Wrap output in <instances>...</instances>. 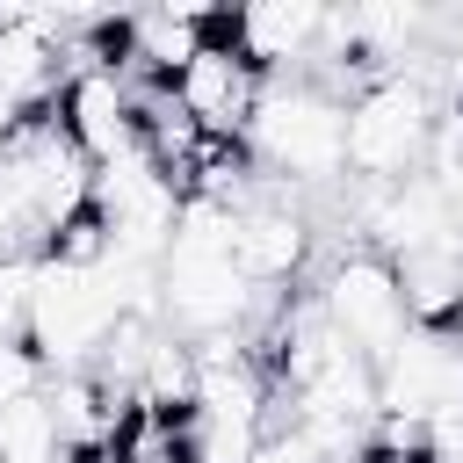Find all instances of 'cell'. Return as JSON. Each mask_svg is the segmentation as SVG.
<instances>
[{"mask_svg": "<svg viewBox=\"0 0 463 463\" xmlns=\"http://www.w3.org/2000/svg\"><path fill=\"white\" fill-rule=\"evenodd\" d=\"M174 94H181V109L195 116L203 137H232V145H246V123H253V109H260V94H268V72L246 65L239 43L217 29L210 51L174 80Z\"/></svg>", "mask_w": 463, "mask_h": 463, "instance_id": "cell-8", "label": "cell"}, {"mask_svg": "<svg viewBox=\"0 0 463 463\" xmlns=\"http://www.w3.org/2000/svg\"><path fill=\"white\" fill-rule=\"evenodd\" d=\"M253 463H326V449L304 434V427H275L268 441H260V456Z\"/></svg>", "mask_w": 463, "mask_h": 463, "instance_id": "cell-12", "label": "cell"}, {"mask_svg": "<svg viewBox=\"0 0 463 463\" xmlns=\"http://www.w3.org/2000/svg\"><path fill=\"white\" fill-rule=\"evenodd\" d=\"M123 311L101 289V268H65V260H36V289H29V347L43 354L51 376L94 369L101 347L116 340Z\"/></svg>", "mask_w": 463, "mask_h": 463, "instance_id": "cell-3", "label": "cell"}, {"mask_svg": "<svg viewBox=\"0 0 463 463\" xmlns=\"http://www.w3.org/2000/svg\"><path fill=\"white\" fill-rule=\"evenodd\" d=\"M441 116V80L427 72H383L347 101V181L391 188L427 166V137Z\"/></svg>", "mask_w": 463, "mask_h": 463, "instance_id": "cell-2", "label": "cell"}, {"mask_svg": "<svg viewBox=\"0 0 463 463\" xmlns=\"http://www.w3.org/2000/svg\"><path fill=\"white\" fill-rule=\"evenodd\" d=\"M58 130L87 152V166H116V159L145 152V137H137V101H130V72H123V65H80V72H65Z\"/></svg>", "mask_w": 463, "mask_h": 463, "instance_id": "cell-7", "label": "cell"}, {"mask_svg": "<svg viewBox=\"0 0 463 463\" xmlns=\"http://www.w3.org/2000/svg\"><path fill=\"white\" fill-rule=\"evenodd\" d=\"M376 405L383 420H412V427L463 412V326H412L376 362Z\"/></svg>", "mask_w": 463, "mask_h": 463, "instance_id": "cell-5", "label": "cell"}, {"mask_svg": "<svg viewBox=\"0 0 463 463\" xmlns=\"http://www.w3.org/2000/svg\"><path fill=\"white\" fill-rule=\"evenodd\" d=\"M311 246H318V232H311V217L297 210L289 188H260L246 210H232V253H239V268L260 297H282V282L297 289L304 268H311Z\"/></svg>", "mask_w": 463, "mask_h": 463, "instance_id": "cell-6", "label": "cell"}, {"mask_svg": "<svg viewBox=\"0 0 463 463\" xmlns=\"http://www.w3.org/2000/svg\"><path fill=\"white\" fill-rule=\"evenodd\" d=\"M398 282H405V311H412V326H463V253H456V246H449V253H420V260H405Z\"/></svg>", "mask_w": 463, "mask_h": 463, "instance_id": "cell-10", "label": "cell"}, {"mask_svg": "<svg viewBox=\"0 0 463 463\" xmlns=\"http://www.w3.org/2000/svg\"><path fill=\"white\" fill-rule=\"evenodd\" d=\"M318 311H326V326L362 354V362H383L405 333H412V311H405V282H398V268L383 260V253H369V246H354V253H333L326 260V275H318Z\"/></svg>", "mask_w": 463, "mask_h": 463, "instance_id": "cell-4", "label": "cell"}, {"mask_svg": "<svg viewBox=\"0 0 463 463\" xmlns=\"http://www.w3.org/2000/svg\"><path fill=\"white\" fill-rule=\"evenodd\" d=\"M29 289H36V253L0 260V347L29 340Z\"/></svg>", "mask_w": 463, "mask_h": 463, "instance_id": "cell-11", "label": "cell"}, {"mask_svg": "<svg viewBox=\"0 0 463 463\" xmlns=\"http://www.w3.org/2000/svg\"><path fill=\"white\" fill-rule=\"evenodd\" d=\"M246 152L268 181H289V195L333 188V181H347V101L311 72H282V80H268V94L246 123Z\"/></svg>", "mask_w": 463, "mask_h": 463, "instance_id": "cell-1", "label": "cell"}, {"mask_svg": "<svg viewBox=\"0 0 463 463\" xmlns=\"http://www.w3.org/2000/svg\"><path fill=\"white\" fill-rule=\"evenodd\" d=\"M224 36L239 43L246 65H260L268 80L282 72H304L326 43V7L318 0H253V7H232L224 14Z\"/></svg>", "mask_w": 463, "mask_h": 463, "instance_id": "cell-9", "label": "cell"}]
</instances>
